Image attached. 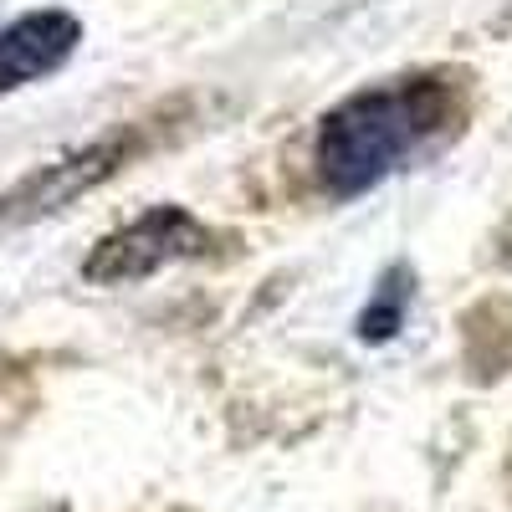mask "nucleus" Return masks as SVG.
Returning <instances> with one entry per match:
<instances>
[{
	"label": "nucleus",
	"instance_id": "4",
	"mask_svg": "<svg viewBox=\"0 0 512 512\" xmlns=\"http://www.w3.org/2000/svg\"><path fill=\"white\" fill-rule=\"evenodd\" d=\"M82 41V21L67 11H31L0 31V98L52 77Z\"/></svg>",
	"mask_w": 512,
	"mask_h": 512
},
{
	"label": "nucleus",
	"instance_id": "3",
	"mask_svg": "<svg viewBox=\"0 0 512 512\" xmlns=\"http://www.w3.org/2000/svg\"><path fill=\"white\" fill-rule=\"evenodd\" d=\"M144 149H149V123H123V128H113V134L31 169V175H21L6 195H0V226L21 231V226H36L47 216H62L67 205H77L82 195L108 185L118 169H128Z\"/></svg>",
	"mask_w": 512,
	"mask_h": 512
},
{
	"label": "nucleus",
	"instance_id": "6",
	"mask_svg": "<svg viewBox=\"0 0 512 512\" xmlns=\"http://www.w3.org/2000/svg\"><path fill=\"white\" fill-rule=\"evenodd\" d=\"M497 262L512 267V210H507V221H502V231H497Z\"/></svg>",
	"mask_w": 512,
	"mask_h": 512
},
{
	"label": "nucleus",
	"instance_id": "1",
	"mask_svg": "<svg viewBox=\"0 0 512 512\" xmlns=\"http://www.w3.org/2000/svg\"><path fill=\"white\" fill-rule=\"evenodd\" d=\"M466 113V88L456 72H410L359 88L338 103L313 139V175L323 195L359 200L390 180L415 154L451 139Z\"/></svg>",
	"mask_w": 512,
	"mask_h": 512
},
{
	"label": "nucleus",
	"instance_id": "2",
	"mask_svg": "<svg viewBox=\"0 0 512 512\" xmlns=\"http://www.w3.org/2000/svg\"><path fill=\"white\" fill-rule=\"evenodd\" d=\"M221 246H231V236L195 221L185 205H154L123 231L103 236L82 262V277L93 287H128L175 262H210V256H221Z\"/></svg>",
	"mask_w": 512,
	"mask_h": 512
},
{
	"label": "nucleus",
	"instance_id": "5",
	"mask_svg": "<svg viewBox=\"0 0 512 512\" xmlns=\"http://www.w3.org/2000/svg\"><path fill=\"white\" fill-rule=\"evenodd\" d=\"M405 303H410V272L395 267L390 277L379 282L374 303H369L364 318H359V338H364V344H384V338H395V328H400V318H405Z\"/></svg>",
	"mask_w": 512,
	"mask_h": 512
}]
</instances>
